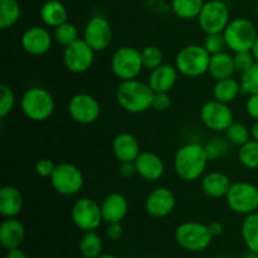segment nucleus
<instances>
[{"instance_id":"ddd939ff","label":"nucleus","mask_w":258,"mask_h":258,"mask_svg":"<svg viewBox=\"0 0 258 258\" xmlns=\"http://www.w3.org/2000/svg\"><path fill=\"white\" fill-rule=\"evenodd\" d=\"M68 113L75 122L80 125H91L101 115L100 102L90 93H77L72 96L67 106Z\"/></svg>"},{"instance_id":"6e6d98bb","label":"nucleus","mask_w":258,"mask_h":258,"mask_svg":"<svg viewBox=\"0 0 258 258\" xmlns=\"http://www.w3.org/2000/svg\"><path fill=\"white\" fill-rule=\"evenodd\" d=\"M217 258H226V257H217Z\"/></svg>"},{"instance_id":"9d476101","label":"nucleus","mask_w":258,"mask_h":258,"mask_svg":"<svg viewBox=\"0 0 258 258\" xmlns=\"http://www.w3.org/2000/svg\"><path fill=\"white\" fill-rule=\"evenodd\" d=\"M71 218L80 231H96L103 222L101 204L88 197L77 199L71 209Z\"/></svg>"},{"instance_id":"393cba45","label":"nucleus","mask_w":258,"mask_h":258,"mask_svg":"<svg viewBox=\"0 0 258 258\" xmlns=\"http://www.w3.org/2000/svg\"><path fill=\"white\" fill-rule=\"evenodd\" d=\"M39 17L45 25L57 28L67 22L68 12L66 5L59 0H48L40 8Z\"/></svg>"},{"instance_id":"f3484780","label":"nucleus","mask_w":258,"mask_h":258,"mask_svg":"<svg viewBox=\"0 0 258 258\" xmlns=\"http://www.w3.org/2000/svg\"><path fill=\"white\" fill-rule=\"evenodd\" d=\"M176 198L168 188H156L148 194L145 199V211L153 218H165L173 213Z\"/></svg>"},{"instance_id":"3c124183","label":"nucleus","mask_w":258,"mask_h":258,"mask_svg":"<svg viewBox=\"0 0 258 258\" xmlns=\"http://www.w3.org/2000/svg\"><path fill=\"white\" fill-rule=\"evenodd\" d=\"M241 258H258V253H254V252H248L247 254L242 256Z\"/></svg>"},{"instance_id":"aec40b11","label":"nucleus","mask_w":258,"mask_h":258,"mask_svg":"<svg viewBox=\"0 0 258 258\" xmlns=\"http://www.w3.org/2000/svg\"><path fill=\"white\" fill-rule=\"evenodd\" d=\"M103 222L115 223L122 222L128 213V201L123 194L111 193L101 203Z\"/></svg>"},{"instance_id":"37998d69","label":"nucleus","mask_w":258,"mask_h":258,"mask_svg":"<svg viewBox=\"0 0 258 258\" xmlns=\"http://www.w3.org/2000/svg\"><path fill=\"white\" fill-rule=\"evenodd\" d=\"M123 234L122 226L121 222H115V223H107V228H106V236L110 241H118L121 239Z\"/></svg>"},{"instance_id":"bb28decb","label":"nucleus","mask_w":258,"mask_h":258,"mask_svg":"<svg viewBox=\"0 0 258 258\" xmlns=\"http://www.w3.org/2000/svg\"><path fill=\"white\" fill-rule=\"evenodd\" d=\"M212 92H213L214 100L221 101L223 103H231L242 93L241 82L232 77L218 80L214 83Z\"/></svg>"},{"instance_id":"f257e3e1","label":"nucleus","mask_w":258,"mask_h":258,"mask_svg":"<svg viewBox=\"0 0 258 258\" xmlns=\"http://www.w3.org/2000/svg\"><path fill=\"white\" fill-rule=\"evenodd\" d=\"M209 159L206 148L198 143H188L178 149L174 158L175 173L184 181H194L204 174Z\"/></svg>"},{"instance_id":"2eb2a0df","label":"nucleus","mask_w":258,"mask_h":258,"mask_svg":"<svg viewBox=\"0 0 258 258\" xmlns=\"http://www.w3.org/2000/svg\"><path fill=\"white\" fill-rule=\"evenodd\" d=\"M95 50L83 39H77L72 44L64 47L63 63L72 73H85L95 62Z\"/></svg>"},{"instance_id":"b1692460","label":"nucleus","mask_w":258,"mask_h":258,"mask_svg":"<svg viewBox=\"0 0 258 258\" xmlns=\"http://www.w3.org/2000/svg\"><path fill=\"white\" fill-rule=\"evenodd\" d=\"M24 204L23 194L15 186H3L0 190V214L4 218H17Z\"/></svg>"},{"instance_id":"412c9836","label":"nucleus","mask_w":258,"mask_h":258,"mask_svg":"<svg viewBox=\"0 0 258 258\" xmlns=\"http://www.w3.org/2000/svg\"><path fill=\"white\" fill-rule=\"evenodd\" d=\"M112 153L120 163H134L140 155V145L133 134L121 133L113 139Z\"/></svg>"},{"instance_id":"4c0bfd02","label":"nucleus","mask_w":258,"mask_h":258,"mask_svg":"<svg viewBox=\"0 0 258 258\" xmlns=\"http://www.w3.org/2000/svg\"><path fill=\"white\" fill-rule=\"evenodd\" d=\"M15 105V93L8 85L0 86V117L4 118L13 111Z\"/></svg>"},{"instance_id":"f8f14e48","label":"nucleus","mask_w":258,"mask_h":258,"mask_svg":"<svg viewBox=\"0 0 258 258\" xmlns=\"http://www.w3.org/2000/svg\"><path fill=\"white\" fill-rule=\"evenodd\" d=\"M199 115L202 123L214 133H226L227 128L234 122L233 112L228 103H223L214 98L202 106Z\"/></svg>"},{"instance_id":"7c9ffc66","label":"nucleus","mask_w":258,"mask_h":258,"mask_svg":"<svg viewBox=\"0 0 258 258\" xmlns=\"http://www.w3.org/2000/svg\"><path fill=\"white\" fill-rule=\"evenodd\" d=\"M20 5L18 0H0V28L9 29L19 20Z\"/></svg>"},{"instance_id":"4d7b16f0","label":"nucleus","mask_w":258,"mask_h":258,"mask_svg":"<svg viewBox=\"0 0 258 258\" xmlns=\"http://www.w3.org/2000/svg\"><path fill=\"white\" fill-rule=\"evenodd\" d=\"M80 258H85V257H82V256H81V257H80Z\"/></svg>"},{"instance_id":"864d4df0","label":"nucleus","mask_w":258,"mask_h":258,"mask_svg":"<svg viewBox=\"0 0 258 258\" xmlns=\"http://www.w3.org/2000/svg\"><path fill=\"white\" fill-rule=\"evenodd\" d=\"M256 12H257V17H258V3H257V7H256Z\"/></svg>"},{"instance_id":"473e14b6","label":"nucleus","mask_w":258,"mask_h":258,"mask_svg":"<svg viewBox=\"0 0 258 258\" xmlns=\"http://www.w3.org/2000/svg\"><path fill=\"white\" fill-rule=\"evenodd\" d=\"M53 38L58 44H60L62 47H67V45L72 44L73 42L80 39V33H78L77 27L75 24L66 22L54 28Z\"/></svg>"},{"instance_id":"9b49d317","label":"nucleus","mask_w":258,"mask_h":258,"mask_svg":"<svg viewBox=\"0 0 258 258\" xmlns=\"http://www.w3.org/2000/svg\"><path fill=\"white\" fill-rule=\"evenodd\" d=\"M198 25L206 34L212 33H223L227 28L229 19V9L226 2L209 0L204 3L198 15Z\"/></svg>"},{"instance_id":"6ab92c4d","label":"nucleus","mask_w":258,"mask_h":258,"mask_svg":"<svg viewBox=\"0 0 258 258\" xmlns=\"http://www.w3.org/2000/svg\"><path fill=\"white\" fill-rule=\"evenodd\" d=\"M179 71L175 66L163 63L156 67L155 70L150 71L148 83L154 92H170L178 81Z\"/></svg>"},{"instance_id":"39448f33","label":"nucleus","mask_w":258,"mask_h":258,"mask_svg":"<svg viewBox=\"0 0 258 258\" xmlns=\"http://www.w3.org/2000/svg\"><path fill=\"white\" fill-rule=\"evenodd\" d=\"M227 48L233 53L248 52L256 42L258 33L253 23L246 18H236L228 23L223 32Z\"/></svg>"},{"instance_id":"a19ab883","label":"nucleus","mask_w":258,"mask_h":258,"mask_svg":"<svg viewBox=\"0 0 258 258\" xmlns=\"http://www.w3.org/2000/svg\"><path fill=\"white\" fill-rule=\"evenodd\" d=\"M171 106V98L168 92H155L153 97V103H151V108L158 112H164V111L169 110Z\"/></svg>"},{"instance_id":"49530a36","label":"nucleus","mask_w":258,"mask_h":258,"mask_svg":"<svg viewBox=\"0 0 258 258\" xmlns=\"http://www.w3.org/2000/svg\"><path fill=\"white\" fill-rule=\"evenodd\" d=\"M208 227H209V231H211L212 236L213 237H218L223 233V224H222L221 222L214 221V222H212V223H209Z\"/></svg>"},{"instance_id":"4be33fe9","label":"nucleus","mask_w":258,"mask_h":258,"mask_svg":"<svg viewBox=\"0 0 258 258\" xmlns=\"http://www.w3.org/2000/svg\"><path fill=\"white\" fill-rule=\"evenodd\" d=\"M25 239L24 224L17 218H5L0 226V244L4 249L9 251L19 248Z\"/></svg>"},{"instance_id":"a211bd4d","label":"nucleus","mask_w":258,"mask_h":258,"mask_svg":"<svg viewBox=\"0 0 258 258\" xmlns=\"http://www.w3.org/2000/svg\"><path fill=\"white\" fill-rule=\"evenodd\" d=\"M136 174L146 181H158L165 173V165L160 156L151 151H141L134 161Z\"/></svg>"},{"instance_id":"c756f323","label":"nucleus","mask_w":258,"mask_h":258,"mask_svg":"<svg viewBox=\"0 0 258 258\" xmlns=\"http://www.w3.org/2000/svg\"><path fill=\"white\" fill-rule=\"evenodd\" d=\"M204 3V0H171V9L180 19L190 20L198 18Z\"/></svg>"},{"instance_id":"c03bdc74","label":"nucleus","mask_w":258,"mask_h":258,"mask_svg":"<svg viewBox=\"0 0 258 258\" xmlns=\"http://www.w3.org/2000/svg\"><path fill=\"white\" fill-rule=\"evenodd\" d=\"M246 111L254 121L258 120V93L249 96L246 102Z\"/></svg>"},{"instance_id":"dca6fc26","label":"nucleus","mask_w":258,"mask_h":258,"mask_svg":"<svg viewBox=\"0 0 258 258\" xmlns=\"http://www.w3.org/2000/svg\"><path fill=\"white\" fill-rule=\"evenodd\" d=\"M53 39L54 38L49 33V30L39 25H34V27L28 28L23 33L20 38V44L28 54L33 57H42L50 50Z\"/></svg>"},{"instance_id":"1a4fd4ad","label":"nucleus","mask_w":258,"mask_h":258,"mask_svg":"<svg viewBox=\"0 0 258 258\" xmlns=\"http://www.w3.org/2000/svg\"><path fill=\"white\" fill-rule=\"evenodd\" d=\"M144 68L141 52L133 47H121L111 58V70L120 81L135 80Z\"/></svg>"},{"instance_id":"a878e982","label":"nucleus","mask_w":258,"mask_h":258,"mask_svg":"<svg viewBox=\"0 0 258 258\" xmlns=\"http://www.w3.org/2000/svg\"><path fill=\"white\" fill-rule=\"evenodd\" d=\"M234 72H236V68H234L233 55L227 53L226 50L211 55L208 73L212 76V78L216 81L223 80V78L232 77Z\"/></svg>"},{"instance_id":"09e8293b","label":"nucleus","mask_w":258,"mask_h":258,"mask_svg":"<svg viewBox=\"0 0 258 258\" xmlns=\"http://www.w3.org/2000/svg\"><path fill=\"white\" fill-rule=\"evenodd\" d=\"M251 134H252V139H253V140H256L258 143V120L254 121L253 126H252V128H251Z\"/></svg>"},{"instance_id":"5fc2aeb1","label":"nucleus","mask_w":258,"mask_h":258,"mask_svg":"<svg viewBox=\"0 0 258 258\" xmlns=\"http://www.w3.org/2000/svg\"><path fill=\"white\" fill-rule=\"evenodd\" d=\"M218 2H226V0H218Z\"/></svg>"},{"instance_id":"423d86ee","label":"nucleus","mask_w":258,"mask_h":258,"mask_svg":"<svg viewBox=\"0 0 258 258\" xmlns=\"http://www.w3.org/2000/svg\"><path fill=\"white\" fill-rule=\"evenodd\" d=\"M213 238L208 224L199 222H184L179 224L175 231L176 243L189 252L206 251Z\"/></svg>"},{"instance_id":"603ef678","label":"nucleus","mask_w":258,"mask_h":258,"mask_svg":"<svg viewBox=\"0 0 258 258\" xmlns=\"http://www.w3.org/2000/svg\"><path fill=\"white\" fill-rule=\"evenodd\" d=\"M98 258H117L116 256H113V254H108V253H102Z\"/></svg>"},{"instance_id":"c9c22d12","label":"nucleus","mask_w":258,"mask_h":258,"mask_svg":"<svg viewBox=\"0 0 258 258\" xmlns=\"http://www.w3.org/2000/svg\"><path fill=\"white\" fill-rule=\"evenodd\" d=\"M242 93L244 95H256L258 93V62L254 63L247 72L242 75L241 80Z\"/></svg>"},{"instance_id":"79ce46f5","label":"nucleus","mask_w":258,"mask_h":258,"mask_svg":"<svg viewBox=\"0 0 258 258\" xmlns=\"http://www.w3.org/2000/svg\"><path fill=\"white\" fill-rule=\"evenodd\" d=\"M55 164L53 163L49 159H40V160L37 161L35 164V173L39 176H43V178H50L55 169Z\"/></svg>"},{"instance_id":"de8ad7c7","label":"nucleus","mask_w":258,"mask_h":258,"mask_svg":"<svg viewBox=\"0 0 258 258\" xmlns=\"http://www.w3.org/2000/svg\"><path fill=\"white\" fill-rule=\"evenodd\" d=\"M5 258H28L27 253L23 251L22 248H13L7 251V254H5Z\"/></svg>"},{"instance_id":"0eeeda50","label":"nucleus","mask_w":258,"mask_h":258,"mask_svg":"<svg viewBox=\"0 0 258 258\" xmlns=\"http://www.w3.org/2000/svg\"><path fill=\"white\" fill-rule=\"evenodd\" d=\"M227 206L232 212L248 216L258 211V186L247 181L232 183L226 197Z\"/></svg>"},{"instance_id":"6e6552de","label":"nucleus","mask_w":258,"mask_h":258,"mask_svg":"<svg viewBox=\"0 0 258 258\" xmlns=\"http://www.w3.org/2000/svg\"><path fill=\"white\" fill-rule=\"evenodd\" d=\"M49 179L53 189L64 197L78 194L85 184L82 171L71 163L58 164Z\"/></svg>"},{"instance_id":"7ed1b4c3","label":"nucleus","mask_w":258,"mask_h":258,"mask_svg":"<svg viewBox=\"0 0 258 258\" xmlns=\"http://www.w3.org/2000/svg\"><path fill=\"white\" fill-rule=\"evenodd\" d=\"M20 108L27 118L34 122H43L50 118L55 110L52 93L43 87H30L20 98Z\"/></svg>"},{"instance_id":"e433bc0d","label":"nucleus","mask_w":258,"mask_h":258,"mask_svg":"<svg viewBox=\"0 0 258 258\" xmlns=\"http://www.w3.org/2000/svg\"><path fill=\"white\" fill-rule=\"evenodd\" d=\"M209 160H218L223 158L229 148V141L227 139L213 138L204 145Z\"/></svg>"},{"instance_id":"ea45409f","label":"nucleus","mask_w":258,"mask_h":258,"mask_svg":"<svg viewBox=\"0 0 258 258\" xmlns=\"http://www.w3.org/2000/svg\"><path fill=\"white\" fill-rule=\"evenodd\" d=\"M233 62H234V68H236V72L243 75L244 72L249 70L252 66L256 63L253 54H252L251 50L248 52H238L234 53L233 55Z\"/></svg>"},{"instance_id":"f03ea898","label":"nucleus","mask_w":258,"mask_h":258,"mask_svg":"<svg viewBox=\"0 0 258 258\" xmlns=\"http://www.w3.org/2000/svg\"><path fill=\"white\" fill-rule=\"evenodd\" d=\"M154 93L148 82L138 78L121 81L116 90V101L126 112L138 115L151 108Z\"/></svg>"},{"instance_id":"4468645a","label":"nucleus","mask_w":258,"mask_h":258,"mask_svg":"<svg viewBox=\"0 0 258 258\" xmlns=\"http://www.w3.org/2000/svg\"><path fill=\"white\" fill-rule=\"evenodd\" d=\"M112 27L102 15H95L85 25L82 39L95 52L106 50L112 43Z\"/></svg>"},{"instance_id":"2f4dec72","label":"nucleus","mask_w":258,"mask_h":258,"mask_svg":"<svg viewBox=\"0 0 258 258\" xmlns=\"http://www.w3.org/2000/svg\"><path fill=\"white\" fill-rule=\"evenodd\" d=\"M238 160L244 168L258 169V143L253 139L238 148Z\"/></svg>"},{"instance_id":"20e7f679","label":"nucleus","mask_w":258,"mask_h":258,"mask_svg":"<svg viewBox=\"0 0 258 258\" xmlns=\"http://www.w3.org/2000/svg\"><path fill=\"white\" fill-rule=\"evenodd\" d=\"M211 54L203 45H185L175 57V67L185 77H201L208 72Z\"/></svg>"},{"instance_id":"c85d7f7f","label":"nucleus","mask_w":258,"mask_h":258,"mask_svg":"<svg viewBox=\"0 0 258 258\" xmlns=\"http://www.w3.org/2000/svg\"><path fill=\"white\" fill-rule=\"evenodd\" d=\"M241 234L248 251L258 253V212L246 216L241 227Z\"/></svg>"},{"instance_id":"5701e85b","label":"nucleus","mask_w":258,"mask_h":258,"mask_svg":"<svg viewBox=\"0 0 258 258\" xmlns=\"http://www.w3.org/2000/svg\"><path fill=\"white\" fill-rule=\"evenodd\" d=\"M231 185V179L224 173H221V171H212V173L206 174L202 178L201 183L202 191L207 197L214 199L223 198V197L226 198Z\"/></svg>"},{"instance_id":"8fccbe9b","label":"nucleus","mask_w":258,"mask_h":258,"mask_svg":"<svg viewBox=\"0 0 258 258\" xmlns=\"http://www.w3.org/2000/svg\"><path fill=\"white\" fill-rule=\"evenodd\" d=\"M251 52H252V54H253V57H254V59H256V62H258V37H257L256 42H254L253 47H252Z\"/></svg>"},{"instance_id":"cd10ccee","label":"nucleus","mask_w":258,"mask_h":258,"mask_svg":"<svg viewBox=\"0 0 258 258\" xmlns=\"http://www.w3.org/2000/svg\"><path fill=\"white\" fill-rule=\"evenodd\" d=\"M81 256L85 258H98L103 253V241L96 231L83 232L78 244Z\"/></svg>"},{"instance_id":"72a5a7b5","label":"nucleus","mask_w":258,"mask_h":258,"mask_svg":"<svg viewBox=\"0 0 258 258\" xmlns=\"http://www.w3.org/2000/svg\"><path fill=\"white\" fill-rule=\"evenodd\" d=\"M252 138L251 130L241 122H233L226 130V139L234 146H242Z\"/></svg>"},{"instance_id":"58836bf2","label":"nucleus","mask_w":258,"mask_h":258,"mask_svg":"<svg viewBox=\"0 0 258 258\" xmlns=\"http://www.w3.org/2000/svg\"><path fill=\"white\" fill-rule=\"evenodd\" d=\"M203 47L206 48L207 52L211 55L222 53L226 50L227 43L223 33H212V34H206Z\"/></svg>"},{"instance_id":"a18cd8bd","label":"nucleus","mask_w":258,"mask_h":258,"mask_svg":"<svg viewBox=\"0 0 258 258\" xmlns=\"http://www.w3.org/2000/svg\"><path fill=\"white\" fill-rule=\"evenodd\" d=\"M120 174L123 178H131L136 174L135 164L134 163H120Z\"/></svg>"},{"instance_id":"f704fd0d","label":"nucleus","mask_w":258,"mask_h":258,"mask_svg":"<svg viewBox=\"0 0 258 258\" xmlns=\"http://www.w3.org/2000/svg\"><path fill=\"white\" fill-rule=\"evenodd\" d=\"M141 59H143L144 68L153 71L163 64L164 54L160 48L155 45H148L141 50Z\"/></svg>"}]
</instances>
